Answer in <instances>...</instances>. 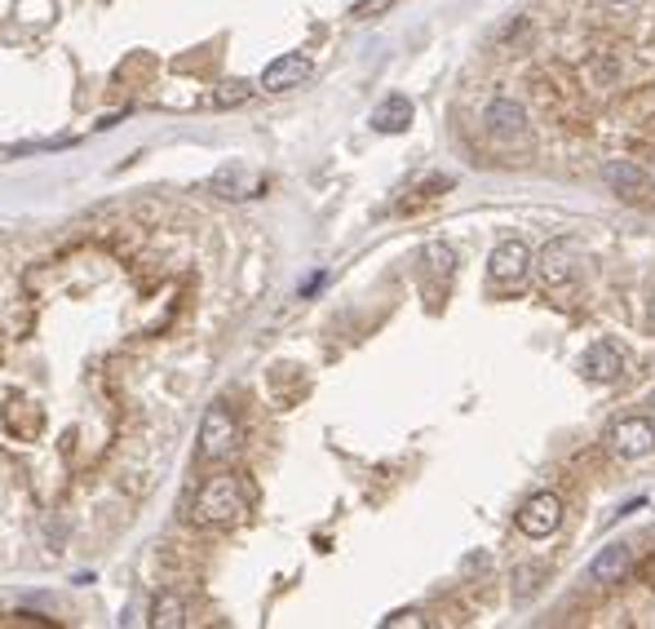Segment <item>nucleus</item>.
<instances>
[{
	"label": "nucleus",
	"instance_id": "f257e3e1",
	"mask_svg": "<svg viewBox=\"0 0 655 629\" xmlns=\"http://www.w3.org/2000/svg\"><path fill=\"white\" fill-rule=\"evenodd\" d=\"M249 510V488L240 474H212L195 501H191V523L204 533H222V528H235Z\"/></svg>",
	"mask_w": 655,
	"mask_h": 629
},
{
	"label": "nucleus",
	"instance_id": "f03ea898",
	"mask_svg": "<svg viewBox=\"0 0 655 629\" xmlns=\"http://www.w3.org/2000/svg\"><path fill=\"white\" fill-rule=\"evenodd\" d=\"M244 444V426L240 416L227 408V403H212L199 422V457L204 461H231Z\"/></svg>",
	"mask_w": 655,
	"mask_h": 629
},
{
	"label": "nucleus",
	"instance_id": "7ed1b4c3",
	"mask_svg": "<svg viewBox=\"0 0 655 629\" xmlns=\"http://www.w3.org/2000/svg\"><path fill=\"white\" fill-rule=\"evenodd\" d=\"M531 262H536V279H540V288H544V293H559V288L576 284L585 253H581V240L559 236V240L544 244V253H540V258H531Z\"/></svg>",
	"mask_w": 655,
	"mask_h": 629
},
{
	"label": "nucleus",
	"instance_id": "20e7f679",
	"mask_svg": "<svg viewBox=\"0 0 655 629\" xmlns=\"http://www.w3.org/2000/svg\"><path fill=\"white\" fill-rule=\"evenodd\" d=\"M514 523H518V533L531 537V541L554 537V533L563 528V496H559V492H536V496H527Z\"/></svg>",
	"mask_w": 655,
	"mask_h": 629
},
{
	"label": "nucleus",
	"instance_id": "39448f33",
	"mask_svg": "<svg viewBox=\"0 0 655 629\" xmlns=\"http://www.w3.org/2000/svg\"><path fill=\"white\" fill-rule=\"evenodd\" d=\"M531 275V249L522 240H501L487 258V279L496 293H514Z\"/></svg>",
	"mask_w": 655,
	"mask_h": 629
},
{
	"label": "nucleus",
	"instance_id": "423d86ee",
	"mask_svg": "<svg viewBox=\"0 0 655 629\" xmlns=\"http://www.w3.org/2000/svg\"><path fill=\"white\" fill-rule=\"evenodd\" d=\"M607 448L620 461H646L655 453V422L651 416H620V422L607 431Z\"/></svg>",
	"mask_w": 655,
	"mask_h": 629
},
{
	"label": "nucleus",
	"instance_id": "0eeeda50",
	"mask_svg": "<svg viewBox=\"0 0 655 629\" xmlns=\"http://www.w3.org/2000/svg\"><path fill=\"white\" fill-rule=\"evenodd\" d=\"M483 129L496 138V142H527V112H522V102L514 98H492L487 102V112H483Z\"/></svg>",
	"mask_w": 655,
	"mask_h": 629
},
{
	"label": "nucleus",
	"instance_id": "6e6552de",
	"mask_svg": "<svg viewBox=\"0 0 655 629\" xmlns=\"http://www.w3.org/2000/svg\"><path fill=\"white\" fill-rule=\"evenodd\" d=\"M620 373H624V346L611 342V338L594 342V346L581 355V377H585V381L607 386V381H620Z\"/></svg>",
	"mask_w": 655,
	"mask_h": 629
},
{
	"label": "nucleus",
	"instance_id": "1a4fd4ad",
	"mask_svg": "<svg viewBox=\"0 0 655 629\" xmlns=\"http://www.w3.org/2000/svg\"><path fill=\"white\" fill-rule=\"evenodd\" d=\"M314 76V62L306 58V54H284V58H275L266 71H262V89L266 93H288V89H301L306 80Z\"/></svg>",
	"mask_w": 655,
	"mask_h": 629
},
{
	"label": "nucleus",
	"instance_id": "9d476101",
	"mask_svg": "<svg viewBox=\"0 0 655 629\" xmlns=\"http://www.w3.org/2000/svg\"><path fill=\"white\" fill-rule=\"evenodd\" d=\"M257 186H262V178L244 160H227L222 169L208 178V191L217 199H249V195H257Z\"/></svg>",
	"mask_w": 655,
	"mask_h": 629
},
{
	"label": "nucleus",
	"instance_id": "9b49d317",
	"mask_svg": "<svg viewBox=\"0 0 655 629\" xmlns=\"http://www.w3.org/2000/svg\"><path fill=\"white\" fill-rule=\"evenodd\" d=\"M629 572H633V550H629L624 541L602 546V550L594 554V563H589V581H594V585H620Z\"/></svg>",
	"mask_w": 655,
	"mask_h": 629
},
{
	"label": "nucleus",
	"instance_id": "f8f14e48",
	"mask_svg": "<svg viewBox=\"0 0 655 629\" xmlns=\"http://www.w3.org/2000/svg\"><path fill=\"white\" fill-rule=\"evenodd\" d=\"M602 182H607L616 195H624V199H642L646 186H651L646 169L633 164V160H607V164H602Z\"/></svg>",
	"mask_w": 655,
	"mask_h": 629
},
{
	"label": "nucleus",
	"instance_id": "ddd939ff",
	"mask_svg": "<svg viewBox=\"0 0 655 629\" xmlns=\"http://www.w3.org/2000/svg\"><path fill=\"white\" fill-rule=\"evenodd\" d=\"M412 116H416L412 98L390 93V98L381 102V107L372 112V129H377V134H407V129H412Z\"/></svg>",
	"mask_w": 655,
	"mask_h": 629
},
{
	"label": "nucleus",
	"instance_id": "4468645a",
	"mask_svg": "<svg viewBox=\"0 0 655 629\" xmlns=\"http://www.w3.org/2000/svg\"><path fill=\"white\" fill-rule=\"evenodd\" d=\"M151 625L156 629H182L186 625V598L173 594V590H160L151 598Z\"/></svg>",
	"mask_w": 655,
	"mask_h": 629
},
{
	"label": "nucleus",
	"instance_id": "2eb2a0df",
	"mask_svg": "<svg viewBox=\"0 0 655 629\" xmlns=\"http://www.w3.org/2000/svg\"><path fill=\"white\" fill-rule=\"evenodd\" d=\"M253 98V84L249 80H222L212 89V107H240V102Z\"/></svg>",
	"mask_w": 655,
	"mask_h": 629
},
{
	"label": "nucleus",
	"instance_id": "dca6fc26",
	"mask_svg": "<svg viewBox=\"0 0 655 629\" xmlns=\"http://www.w3.org/2000/svg\"><path fill=\"white\" fill-rule=\"evenodd\" d=\"M425 266L439 275V279H448V275L457 271V253H452L448 244H429V249H425Z\"/></svg>",
	"mask_w": 655,
	"mask_h": 629
},
{
	"label": "nucleus",
	"instance_id": "f3484780",
	"mask_svg": "<svg viewBox=\"0 0 655 629\" xmlns=\"http://www.w3.org/2000/svg\"><path fill=\"white\" fill-rule=\"evenodd\" d=\"M540 576H544V568H518V585H514V598L518 603H527L536 590H540Z\"/></svg>",
	"mask_w": 655,
	"mask_h": 629
},
{
	"label": "nucleus",
	"instance_id": "a211bd4d",
	"mask_svg": "<svg viewBox=\"0 0 655 629\" xmlns=\"http://www.w3.org/2000/svg\"><path fill=\"white\" fill-rule=\"evenodd\" d=\"M390 5H394V0H355L351 14H355V19H377V14H386Z\"/></svg>",
	"mask_w": 655,
	"mask_h": 629
},
{
	"label": "nucleus",
	"instance_id": "6ab92c4d",
	"mask_svg": "<svg viewBox=\"0 0 655 629\" xmlns=\"http://www.w3.org/2000/svg\"><path fill=\"white\" fill-rule=\"evenodd\" d=\"M381 625H386V629H403V625H425V616H421L416 607H407V611H394V616H386Z\"/></svg>",
	"mask_w": 655,
	"mask_h": 629
},
{
	"label": "nucleus",
	"instance_id": "aec40b11",
	"mask_svg": "<svg viewBox=\"0 0 655 629\" xmlns=\"http://www.w3.org/2000/svg\"><path fill=\"white\" fill-rule=\"evenodd\" d=\"M607 5H633V0H607Z\"/></svg>",
	"mask_w": 655,
	"mask_h": 629
},
{
	"label": "nucleus",
	"instance_id": "412c9836",
	"mask_svg": "<svg viewBox=\"0 0 655 629\" xmlns=\"http://www.w3.org/2000/svg\"><path fill=\"white\" fill-rule=\"evenodd\" d=\"M651 422H655V390H651Z\"/></svg>",
	"mask_w": 655,
	"mask_h": 629
},
{
	"label": "nucleus",
	"instance_id": "4be33fe9",
	"mask_svg": "<svg viewBox=\"0 0 655 629\" xmlns=\"http://www.w3.org/2000/svg\"><path fill=\"white\" fill-rule=\"evenodd\" d=\"M651 320H655V288H651Z\"/></svg>",
	"mask_w": 655,
	"mask_h": 629
}]
</instances>
